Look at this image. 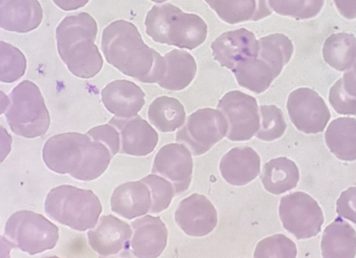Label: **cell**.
Here are the masks:
<instances>
[{
  "label": "cell",
  "mask_w": 356,
  "mask_h": 258,
  "mask_svg": "<svg viewBox=\"0 0 356 258\" xmlns=\"http://www.w3.org/2000/svg\"><path fill=\"white\" fill-rule=\"evenodd\" d=\"M102 51L108 63L144 83H157L165 71L164 58L145 44L136 26L115 21L103 30Z\"/></svg>",
  "instance_id": "6da1fadb"
},
{
  "label": "cell",
  "mask_w": 356,
  "mask_h": 258,
  "mask_svg": "<svg viewBox=\"0 0 356 258\" xmlns=\"http://www.w3.org/2000/svg\"><path fill=\"white\" fill-rule=\"evenodd\" d=\"M97 24L88 13L67 16L56 29L58 51L73 75L91 79L99 73L103 58L95 45Z\"/></svg>",
  "instance_id": "7a4b0ae2"
},
{
  "label": "cell",
  "mask_w": 356,
  "mask_h": 258,
  "mask_svg": "<svg viewBox=\"0 0 356 258\" xmlns=\"http://www.w3.org/2000/svg\"><path fill=\"white\" fill-rule=\"evenodd\" d=\"M146 33L153 41L192 51L204 44L207 26L202 18L170 3L153 6L145 18Z\"/></svg>",
  "instance_id": "3957f363"
},
{
  "label": "cell",
  "mask_w": 356,
  "mask_h": 258,
  "mask_svg": "<svg viewBox=\"0 0 356 258\" xmlns=\"http://www.w3.org/2000/svg\"><path fill=\"white\" fill-rule=\"evenodd\" d=\"M45 212L60 225L85 232L95 228L102 213V206L91 190L63 184L47 194Z\"/></svg>",
  "instance_id": "277c9868"
},
{
  "label": "cell",
  "mask_w": 356,
  "mask_h": 258,
  "mask_svg": "<svg viewBox=\"0 0 356 258\" xmlns=\"http://www.w3.org/2000/svg\"><path fill=\"white\" fill-rule=\"evenodd\" d=\"M6 119L18 136L35 138L46 134L51 124L50 114L38 85L24 81L8 97Z\"/></svg>",
  "instance_id": "5b68a950"
},
{
  "label": "cell",
  "mask_w": 356,
  "mask_h": 258,
  "mask_svg": "<svg viewBox=\"0 0 356 258\" xmlns=\"http://www.w3.org/2000/svg\"><path fill=\"white\" fill-rule=\"evenodd\" d=\"M4 233L14 247L29 255L54 249L59 239L58 226L44 215L30 211L12 214L5 225Z\"/></svg>",
  "instance_id": "8992f818"
},
{
  "label": "cell",
  "mask_w": 356,
  "mask_h": 258,
  "mask_svg": "<svg viewBox=\"0 0 356 258\" xmlns=\"http://www.w3.org/2000/svg\"><path fill=\"white\" fill-rule=\"evenodd\" d=\"M228 121L219 109L202 108L187 118L177 133V143L185 145L193 156L205 154L228 133Z\"/></svg>",
  "instance_id": "52a82bcc"
},
{
  "label": "cell",
  "mask_w": 356,
  "mask_h": 258,
  "mask_svg": "<svg viewBox=\"0 0 356 258\" xmlns=\"http://www.w3.org/2000/svg\"><path fill=\"white\" fill-rule=\"evenodd\" d=\"M279 213L284 228L297 239H310L321 232L323 213L309 194L296 192L284 196Z\"/></svg>",
  "instance_id": "ba28073f"
},
{
  "label": "cell",
  "mask_w": 356,
  "mask_h": 258,
  "mask_svg": "<svg viewBox=\"0 0 356 258\" xmlns=\"http://www.w3.org/2000/svg\"><path fill=\"white\" fill-rule=\"evenodd\" d=\"M218 109L228 121L227 138L232 141H247L259 131L261 118L256 98L239 90L228 92L219 101Z\"/></svg>",
  "instance_id": "9c48e42d"
},
{
  "label": "cell",
  "mask_w": 356,
  "mask_h": 258,
  "mask_svg": "<svg viewBox=\"0 0 356 258\" xmlns=\"http://www.w3.org/2000/svg\"><path fill=\"white\" fill-rule=\"evenodd\" d=\"M92 140L88 134L70 132L49 138L42 150L48 169L60 175H72L79 168Z\"/></svg>",
  "instance_id": "30bf717a"
},
{
  "label": "cell",
  "mask_w": 356,
  "mask_h": 258,
  "mask_svg": "<svg viewBox=\"0 0 356 258\" xmlns=\"http://www.w3.org/2000/svg\"><path fill=\"white\" fill-rule=\"evenodd\" d=\"M286 108L292 124L307 134L323 132L331 118L326 102L310 88H302L291 92Z\"/></svg>",
  "instance_id": "8fae6325"
},
{
  "label": "cell",
  "mask_w": 356,
  "mask_h": 258,
  "mask_svg": "<svg viewBox=\"0 0 356 258\" xmlns=\"http://www.w3.org/2000/svg\"><path fill=\"white\" fill-rule=\"evenodd\" d=\"M152 174L161 175L173 184L175 195L190 187L193 179L192 152L183 144L171 143L159 150L153 161Z\"/></svg>",
  "instance_id": "7c38bea8"
},
{
  "label": "cell",
  "mask_w": 356,
  "mask_h": 258,
  "mask_svg": "<svg viewBox=\"0 0 356 258\" xmlns=\"http://www.w3.org/2000/svg\"><path fill=\"white\" fill-rule=\"evenodd\" d=\"M175 221L186 235L202 237L211 233L218 225L216 207L206 196L194 193L184 199L175 211Z\"/></svg>",
  "instance_id": "4fadbf2b"
},
{
  "label": "cell",
  "mask_w": 356,
  "mask_h": 258,
  "mask_svg": "<svg viewBox=\"0 0 356 258\" xmlns=\"http://www.w3.org/2000/svg\"><path fill=\"white\" fill-rule=\"evenodd\" d=\"M132 236V227L113 215L102 216L95 228L88 232L90 247L103 257L128 251Z\"/></svg>",
  "instance_id": "5bb4252c"
},
{
  "label": "cell",
  "mask_w": 356,
  "mask_h": 258,
  "mask_svg": "<svg viewBox=\"0 0 356 258\" xmlns=\"http://www.w3.org/2000/svg\"><path fill=\"white\" fill-rule=\"evenodd\" d=\"M211 49L214 60L232 71L241 61L259 56L260 45L252 32L239 29L218 36Z\"/></svg>",
  "instance_id": "9a60e30c"
},
{
  "label": "cell",
  "mask_w": 356,
  "mask_h": 258,
  "mask_svg": "<svg viewBox=\"0 0 356 258\" xmlns=\"http://www.w3.org/2000/svg\"><path fill=\"white\" fill-rule=\"evenodd\" d=\"M120 134L122 154L148 156L156 149L159 134L148 122L135 115L130 119L115 118L108 122Z\"/></svg>",
  "instance_id": "2e32d148"
},
{
  "label": "cell",
  "mask_w": 356,
  "mask_h": 258,
  "mask_svg": "<svg viewBox=\"0 0 356 258\" xmlns=\"http://www.w3.org/2000/svg\"><path fill=\"white\" fill-rule=\"evenodd\" d=\"M131 227L134 256L154 258L163 254L168 244V230L161 218L146 215L133 221Z\"/></svg>",
  "instance_id": "e0dca14e"
},
{
  "label": "cell",
  "mask_w": 356,
  "mask_h": 258,
  "mask_svg": "<svg viewBox=\"0 0 356 258\" xmlns=\"http://www.w3.org/2000/svg\"><path fill=\"white\" fill-rule=\"evenodd\" d=\"M145 92L137 84L119 79L108 83L102 91L104 107L116 118H134L145 104Z\"/></svg>",
  "instance_id": "ac0fdd59"
},
{
  "label": "cell",
  "mask_w": 356,
  "mask_h": 258,
  "mask_svg": "<svg viewBox=\"0 0 356 258\" xmlns=\"http://www.w3.org/2000/svg\"><path fill=\"white\" fill-rule=\"evenodd\" d=\"M219 168L226 182L243 186L259 175L261 158L251 147H237L222 158Z\"/></svg>",
  "instance_id": "d6986e66"
},
{
  "label": "cell",
  "mask_w": 356,
  "mask_h": 258,
  "mask_svg": "<svg viewBox=\"0 0 356 258\" xmlns=\"http://www.w3.org/2000/svg\"><path fill=\"white\" fill-rule=\"evenodd\" d=\"M42 17L38 0H1L0 26L9 32L29 33L40 26Z\"/></svg>",
  "instance_id": "ffe728a7"
},
{
  "label": "cell",
  "mask_w": 356,
  "mask_h": 258,
  "mask_svg": "<svg viewBox=\"0 0 356 258\" xmlns=\"http://www.w3.org/2000/svg\"><path fill=\"white\" fill-rule=\"evenodd\" d=\"M111 210L122 218L133 220L150 212L151 191L144 182H129L115 188L112 195Z\"/></svg>",
  "instance_id": "44dd1931"
},
{
  "label": "cell",
  "mask_w": 356,
  "mask_h": 258,
  "mask_svg": "<svg viewBox=\"0 0 356 258\" xmlns=\"http://www.w3.org/2000/svg\"><path fill=\"white\" fill-rule=\"evenodd\" d=\"M223 22L236 24L260 21L273 14L268 0H205Z\"/></svg>",
  "instance_id": "7402d4cb"
},
{
  "label": "cell",
  "mask_w": 356,
  "mask_h": 258,
  "mask_svg": "<svg viewBox=\"0 0 356 258\" xmlns=\"http://www.w3.org/2000/svg\"><path fill=\"white\" fill-rule=\"evenodd\" d=\"M165 71L157 83L159 87L172 91L186 89L195 77L197 65L192 54L173 50L164 55Z\"/></svg>",
  "instance_id": "603a6c76"
},
{
  "label": "cell",
  "mask_w": 356,
  "mask_h": 258,
  "mask_svg": "<svg viewBox=\"0 0 356 258\" xmlns=\"http://www.w3.org/2000/svg\"><path fill=\"white\" fill-rule=\"evenodd\" d=\"M323 257L353 258L356 255V232L347 221L337 218L325 229L321 242Z\"/></svg>",
  "instance_id": "cb8c5ba5"
},
{
  "label": "cell",
  "mask_w": 356,
  "mask_h": 258,
  "mask_svg": "<svg viewBox=\"0 0 356 258\" xmlns=\"http://www.w3.org/2000/svg\"><path fill=\"white\" fill-rule=\"evenodd\" d=\"M261 180L267 192L281 195L296 188L300 172L296 163L286 157H279L264 166Z\"/></svg>",
  "instance_id": "d4e9b609"
},
{
  "label": "cell",
  "mask_w": 356,
  "mask_h": 258,
  "mask_svg": "<svg viewBox=\"0 0 356 258\" xmlns=\"http://www.w3.org/2000/svg\"><path fill=\"white\" fill-rule=\"evenodd\" d=\"M325 140L337 159L356 161V119L341 118L331 122L325 133Z\"/></svg>",
  "instance_id": "484cf974"
},
{
  "label": "cell",
  "mask_w": 356,
  "mask_h": 258,
  "mask_svg": "<svg viewBox=\"0 0 356 258\" xmlns=\"http://www.w3.org/2000/svg\"><path fill=\"white\" fill-rule=\"evenodd\" d=\"M241 87L256 95L267 90L277 78V74L259 56L241 61L232 70Z\"/></svg>",
  "instance_id": "4316f807"
},
{
  "label": "cell",
  "mask_w": 356,
  "mask_h": 258,
  "mask_svg": "<svg viewBox=\"0 0 356 258\" xmlns=\"http://www.w3.org/2000/svg\"><path fill=\"white\" fill-rule=\"evenodd\" d=\"M148 118L158 131L174 132L185 124L186 113L185 107L176 98L162 96L150 104Z\"/></svg>",
  "instance_id": "83f0119b"
},
{
  "label": "cell",
  "mask_w": 356,
  "mask_h": 258,
  "mask_svg": "<svg viewBox=\"0 0 356 258\" xmlns=\"http://www.w3.org/2000/svg\"><path fill=\"white\" fill-rule=\"evenodd\" d=\"M323 59L334 70L347 71L356 61V38L353 34L337 33L328 37L323 45Z\"/></svg>",
  "instance_id": "f1b7e54d"
},
{
  "label": "cell",
  "mask_w": 356,
  "mask_h": 258,
  "mask_svg": "<svg viewBox=\"0 0 356 258\" xmlns=\"http://www.w3.org/2000/svg\"><path fill=\"white\" fill-rule=\"evenodd\" d=\"M113 157L106 145L92 139L81 165L70 176L79 181H94L106 172Z\"/></svg>",
  "instance_id": "f546056e"
},
{
  "label": "cell",
  "mask_w": 356,
  "mask_h": 258,
  "mask_svg": "<svg viewBox=\"0 0 356 258\" xmlns=\"http://www.w3.org/2000/svg\"><path fill=\"white\" fill-rule=\"evenodd\" d=\"M259 41V57L265 61L279 76L292 58L294 51L292 41L286 35L279 33L262 37Z\"/></svg>",
  "instance_id": "4dcf8cb0"
},
{
  "label": "cell",
  "mask_w": 356,
  "mask_h": 258,
  "mask_svg": "<svg viewBox=\"0 0 356 258\" xmlns=\"http://www.w3.org/2000/svg\"><path fill=\"white\" fill-rule=\"evenodd\" d=\"M276 14L298 20L310 19L322 10L325 0H268Z\"/></svg>",
  "instance_id": "1f68e13d"
},
{
  "label": "cell",
  "mask_w": 356,
  "mask_h": 258,
  "mask_svg": "<svg viewBox=\"0 0 356 258\" xmlns=\"http://www.w3.org/2000/svg\"><path fill=\"white\" fill-rule=\"evenodd\" d=\"M26 67V58L19 49L1 41L0 81L6 83H15L24 75Z\"/></svg>",
  "instance_id": "d6a6232c"
},
{
  "label": "cell",
  "mask_w": 356,
  "mask_h": 258,
  "mask_svg": "<svg viewBox=\"0 0 356 258\" xmlns=\"http://www.w3.org/2000/svg\"><path fill=\"white\" fill-rule=\"evenodd\" d=\"M259 110L261 124L256 137L265 141L280 138L287 127L284 113L275 106H261Z\"/></svg>",
  "instance_id": "836d02e7"
},
{
  "label": "cell",
  "mask_w": 356,
  "mask_h": 258,
  "mask_svg": "<svg viewBox=\"0 0 356 258\" xmlns=\"http://www.w3.org/2000/svg\"><path fill=\"white\" fill-rule=\"evenodd\" d=\"M149 186L152 195L151 213L167 210L175 195L173 184L165 177L156 174L149 175L140 180Z\"/></svg>",
  "instance_id": "e575fe53"
},
{
  "label": "cell",
  "mask_w": 356,
  "mask_h": 258,
  "mask_svg": "<svg viewBox=\"0 0 356 258\" xmlns=\"http://www.w3.org/2000/svg\"><path fill=\"white\" fill-rule=\"evenodd\" d=\"M297 245L285 235L278 234L263 239L257 245L254 257H296Z\"/></svg>",
  "instance_id": "d590c367"
},
{
  "label": "cell",
  "mask_w": 356,
  "mask_h": 258,
  "mask_svg": "<svg viewBox=\"0 0 356 258\" xmlns=\"http://www.w3.org/2000/svg\"><path fill=\"white\" fill-rule=\"evenodd\" d=\"M329 102L337 113L356 115V97L343 88L341 78L330 88Z\"/></svg>",
  "instance_id": "8d00e7d4"
},
{
  "label": "cell",
  "mask_w": 356,
  "mask_h": 258,
  "mask_svg": "<svg viewBox=\"0 0 356 258\" xmlns=\"http://www.w3.org/2000/svg\"><path fill=\"white\" fill-rule=\"evenodd\" d=\"M87 134L91 139L101 141V143L106 145L111 151L113 156L120 152V134L114 126L109 124L98 126L90 129Z\"/></svg>",
  "instance_id": "74e56055"
},
{
  "label": "cell",
  "mask_w": 356,
  "mask_h": 258,
  "mask_svg": "<svg viewBox=\"0 0 356 258\" xmlns=\"http://www.w3.org/2000/svg\"><path fill=\"white\" fill-rule=\"evenodd\" d=\"M336 211L340 217L356 225V187L348 188L337 201Z\"/></svg>",
  "instance_id": "f35d334b"
},
{
  "label": "cell",
  "mask_w": 356,
  "mask_h": 258,
  "mask_svg": "<svg viewBox=\"0 0 356 258\" xmlns=\"http://www.w3.org/2000/svg\"><path fill=\"white\" fill-rule=\"evenodd\" d=\"M334 2L342 17L348 20L355 19L356 0H334Z\"/></svg>",
  "instance_id": "ab89813d"
},
{
  "label": "cell",
  "mask_w": 356,
  "mask_h": 258,
  "mask_svg": "<svg viewBox=\"0 0 356 258\" xmlns=\"http://www.w3.org/2000/svg\"><path fill=\"white\" fill-rule=\"evenodd\" d=\"M53 2L61 10L72 11L85 7L90 0H53Z\"/></svg>",
  "instance_id": "60d3db41"
},
{
  "label": "cell",
  "mask_w": 356,
  "mask_h": 258,
  "mask_svg": "<svg viewBox=\"0 0 356 258\" xmlns=\"http://www.w3.org/2000/svg\"><path fill=\"white\" fill-rule=\"evenodd\" d=\"M342 78L346 87L356 95V61L351 69L348 70Z\"/></svg>",
  "instance_id": "b9f144b4"
},
{
  "label": "cell",
  "mask_w": 356,
  "mask_h": 258,
  "mask_svg": "<svg viewBox=\"0 0 356 258\" xmlns=\"http://www.w3.org/2000/svg\"><path fill=\"white\" fill-rule=\"evenodd\" d=\"M151 1L156 3H163L168 1V0H151Z\"/></svg>",
  "instance_id": "7bdbcfd3"
}]
</instances>
